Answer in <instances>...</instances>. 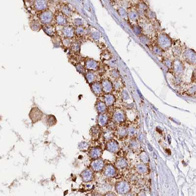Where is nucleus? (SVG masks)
Segmentation results:
<instances>
[{
    "label": "nucleus",
    "mask_w": 196,
    "mask_h": 196,
    "mask_svg": "<svg viewBox=\"0 0 196 196\" xmlns=\"http://www.w3.org/2000/svg\"><path fill=\"white\" fill-rule=\"evenodd\" d=\"M139 14L137 10L131 9L128 12V19L132 22H137L139 19Z\"/></svg>",
    "instance_id": "c85d7f7f"
},
{
    "label": "nucleus",
    "mask_w": 196,
    "mask_h": 196,
    "mask_svg": "<svg viewBox=\"0 0 196 196\" xmlns=\"http://www.w3.org/2000/svg\"><path fill=\"white\" fill-rule=\"evenodd\" d=\"M128 135L130 137H134L137 134L138 129L133 125H130L128 127Z\"/></svg>",
    "instance_id": "4c0bfd02"
},
{
    "label": "nucleus",
    "mask_w": 196,
    "mask_h": 196,
    "mask_svg": "<svg viewBox=\"0 0 196 196\" xmlns=\"http://www.w3.org/2000/svg\"><path fill=\"white\" fill-rule=\"evenodd\" d=\"M39 18L41 23L44 25H46L52 23L54 19V15L50 10H45L39 14Z\"/></svg>",
    "instance_id": "7ed1b4c3"
},
{
    "label": "nucleus",
    "mask_w": 196,
    "mask_h": 196,
    "mask_svg": "<svg viewBox=\"0 0 196 196\" xmlns=\"http://www.w3.org/2000/svg\"><path fill=\"white\" fill-rule=\"evenodd\" d=\"M181 76H174V84L175 85H179L181 83Z\"/></svg>",
    "instance_id": "864d4df0"
},
{
    "label": "nucleus",
    "mask_w": 196,
    "mask_h": 196,
    "mask_svg": "<svg viewBox=\"0 0 196 196\" xmlns=\"http://www.w3.org/2000/svg\"><path fill=\"white\" fill-rule=\"evenodd\" d=\"M101 83L102 87L103 92L104 93L110 94L114 90L113 84L109 79H103Z\"/></svg>",
    "instance_id": "ddd939ff"
},
{
    "label": "nucleus",
    "mask_w": 196,
    "mask_h": 196,
    "mask_svg": "<svg viewBox=\"0 0 196 196\" xmlns=\"http://www.w3.org/2000/svg\"><path fill=\"white\" fill-rule=\"evenodd\" d=\"M115 189L118 194L125 195L130 193L131 186L128 181L122 180L117 182L115 186Z\"/></svg>",
    "instance_id": "39448f33"
},
{
    "label": "nucleus",
    "mask_w": 196,
    "mask_h": 196,
    "mask_svg": "<svg viewBox=\"0 0 196 196\" xmlns=\"http://www.w3.org/2000/svg\"><path fill=\"white\" fill-rule=\"evenodd\" d=\"M71 49L73 52L78 53L80 51V44L78 42H74L71 46Z\"/></svg>",
    "instance_id": "de8ad7c7"
},
{
    "label": "nucleus",
    "mask_w": 196,
    "mask_h": 196,
    "mask_svg": "<svg viewBox=\"0 0 196 196\" xmlns=\"http://www.w3.org/2000/svg\"><path fill=\"white\" fill-rule=\"evenodd\" d=\"M92 38L94 40H98L100 37V35L98 32H94L92 35Z\"/></svg>",
    "instance_id": "6e6d98bb"
},
{
    "label": "nucleus",
    "mask_w": 196,
    "mask_h": 196,
    "mask_svg": "<svg viewBox=\"0 0 196 196\" xmlns=\"http://www.w3.org/2000/svg\"><path fill=\"white\" fill-rule=\"evenodd\" d=\"M112 192H108V193H107L106 194H105L106 196H115V195H116L115 194H111Z\"/></svg>",
    "instance_id": "bf43d9fd"
},
{
    "label": "nucleus",
    "mask_w": 196,
    "mask_h": 196,
    "mask_svg": "<svg viewBox=\"0 0 196 196\" xmlns=\"http://www.w3.org/2000/svg\"><path fill=\"white\" fill-rule=\"evenodd\" d=\"M43 30L45 33L46 34L50 37H54L56 33L55 27L50 24L44 26L42 27Z\"/></svg>",
    "instance_id": "b1692460"
},
{
    "label": "nucleus",
    "mask_w": 196,
    "mask_h": 196,
    "mask_svg": "<svg viewBox=\"0 0 196 196\" xmlns=\"http://www.w3.org/2000/svg\"><path fill=\"white\" fill-rule=\"evenodd\" d=\"M171 71L174 76H181L184 71V66L182 61L178 58H175L174 60H173V66Z\"/></svg>",
    "instance_id": "f03ea898"
},
{
    "label": "nucleus",
    "mask_w": 196,
    "mask_h": 196,
    "mask_svg": "<svg viewBox=\"0 0 196 196\" xmlns=\"http://www.w3.org/2000/svg\"><path fill=\"white\" fill-rule=\"evenodd\" d=\"M126 119H129L130 121L133 122L135 120L137 117V114L133 109H128L125 112Z\"/></svg>",
    "instance_id": "7c9ffc66"
},
{
    "label": "nucleus",
    "mask_w": 196,
    "mask_h": 196,
    "mask_svg": "<svg viewBox=\"0 0 196 196\" xmlns=\"http://www.w3.org/2000/svg\"><path fill=\"white\" fill-rule=\"evenodd\" d=\"M103 99L104 102L107 106H112L116 102V97L111 93L104 94Z\"/></svg>",
    "instance_id": "4be33fe9"
},
{
    "label": "nucleus",
    "mask_w": 196,
    "mask_h": 196,
    "mask_svg": "<svg viewBox=\"0 0 196 196\" xmlns=\"http://www.w3.org/2000/svg\"><path fill=\"white\" fill-rule=\"evenodd\" d=\"M40 22V21L38 20H33L30 24L31 28L32 30L35 32H37L40 30L42 27Z\"/></svg>",
    "instance_id": "f704fd0d"
},
{
    "label": "nucleus",
    "mask_w": 196,
    "mask_h": 196,
    "mask_svg": "<svg viewBox=\"0 0 196 196\" xmlns=\"http://www.w3.org/2000/svg\"><path fill=\"white\" fill-rule=\"evenodd\" d=\"M61 11L64 15L65 16H69L71 14V10L67 5H64L62 7Z\"/></svg>",
    "instance_id": "49530a36"
},
{
    "label": "nucleus",
    "mask_w": 196,
    "mask_h": 196,
    "mask_svg": "<svg viewBox=\"0 0 196 196\" xmlns=\"http://www.w3.org/2000/svg\"><path fill=\"white\" fill-rule=\"evenodd\" d=\"M91 87L92 92L96 96H99L103 92L101 83L98 82H94L92 83Z\"/></svg>",
    "instance_id": "6ab92c4d"
},
{
    "label": "nucleus",
    "mask_w": 196,
    "mask_h": 196,
    "mask_svg": "<svg viewBox=\"0 0 196 196\" xmlns=\"http://www.w3.org/2000/svg\"><path fill=\"white\" fill-rule=\"evenodd\" d=\"M75 34L77 35L82 36V35H83L85 34V28H84L82 26H81L77 27V28H76L75 30Z\"/></svg>",
    "instance_id": "09e8293b"
},
{
    "label": "nucleus",
    "mask_w": 196,
    "mask_h": 196,
    "mask_svg": "<svg viewBox=\"0 0 196 196\" xmlns=\"http://www.w3.org/2000/svg\"><path fill=\"white\" fill-rule=\"evenodd\" d=\"M196 92V86H192L191 87H190L189 89L187 91L188 94H194L195 92Z\"/></svg>",
    "instance_id": "5fc2aeb1"
},
{
    "label": "nucleus",
    "mask_w": 196,
    "mask_h": 196,
    "mask_svg": "<svg viewBox=\"0 0 196 196\" xmlns=\"http://www.w3.org/2000/svg\"><path fill=\"white\" fill-rule=\"evenodd\" d=\"M128 165V160L124 157L117 158L115 162V167L119 170L125 169Z\"/></svg>",
    "instance_id": "f3484780"
},
{
    "label": "nucleus",
    "mask_w": 196,
    "mask_h": 196,
    "mask_svg": "<svg viewBox=\"0 0 196 196\" xmlns=\"http://www.w3.org/2000/svg\"><path fill=\"white\" fill-rule=\"evenodd\" d=\"M139 158L142 163L146 164L149 162V157H148L147 154H146V153L144 151H142V153H140L139 155Z\"/></svg>",
    "instance_id": "a18cd8bd"
},
{
    "label": "nucleus",
    "mask_w": 196,
    "mask_h": 196,
    "mask_svg": "<svg viewBox=\"0 0 196 196\" xmlns=\"http://www.w3.org/2000/svg\"><path fill=\"white\" fill-rule=\"evenodd\" d=\"M115 132L111 128H108L106 129L103 132V137L104 140L106 141H110L113 140L115 136Z\"/></svg>",
    "instance_id": "bb28decb"
},
{
    "label": "nucleus",
    "mask_w": 196,
    "mask_h": 196,
    "mask_svg": "<svg viewBox=\"0 0 196 196\" xmlns=\"http://www.w3.org/2000/svg\"><path fill=\"white\" fill-rule=\"evenodd\" d=\"M113 122L117 124H122L126 119L125 112L121 108H117L113 114Z\"/></svg>",
    "instance_id": "20e7f679"
},
{
    "label": "nucleus",
    "mask_w": 196,
    "mask_h": 196,
    "mask_svg": "<svg viewBox=\"0 0 196 196\" xmlns=\"http://www.w3.org/2000/svg\"><path fill=\"white\" fill-rule=\"evenodd\" d=\"M183 59L186 62L190 64L196 63V54L192 50L188 49L183 52Z\"/></svg>",
    "instance_id": "423d86ee"
},
{
    "label": "nucleus",
    "mask_w": 196,
    "mask_h": 196,
    "mask_svg": "<svg viewBox=\"0 0 196 196\" xmlns=\"http://www.w3.org/2000/svg\"><path fill=\"white\" fill-rule=\"evenodd\" d=\"M115 135H116V137L119 140L125 139L128 135V127L124 125H122V124H119V125L116 129Z\"/></svg>",
    "instance_id": "0eeeda50"
},
{
    "label": "nucleus",
    "mask_w": 196,
    "mask_h": 196,
    "mask_svg": "<svg viewBox=\"0 0 196 196\" xmlns=\"http://www.w3.org/2000/svg\"><path fill=\"white\" fill-rule=\"evenodd\" d=\"M105 162L102 159H95L91 163V167L94 172H99L102 171L105 167Z\"/></svg>",
    "instance_id": "9b49d317"
},
{
    "label": "nucleus",
    "mask_w": 196,
    "mask_h": 196,
    "mask_svg": "<svg viewBox=\"0 0 196 196\" xmlns=\"http://www.w3.org/2000/svg\"><path fill=\"white\" fill-rule=\"evenodd\" d=\"M132 28L135 34L138 37H139L140 35H141L142 34V28L140 26L138 25H133Z\"/></svg>",
    "instance_id": "79ce46f5"
},
{
    "label": "nucleus",
    "mask_w": 196,
    "mask_h": 196,
    "mask_svg": "<svg viewBox=\"0 0 196 196\" xmlns=\"http://www.w3.org/2000/svg\"><path fill=\"white\" fill-rule=\"evenodd\" d=\"M81 177L83 181L85 182H89L92 181L94 178V174L92 170L87 169L83 171L81 174Z\"/></svg>",
    "instance_id": "2eb2a0df"
},
{
    "label": "nucleus",
    "mask_w": 196,
    "mask_h": 196,
    "mask_svg": "<svg viewBox=\"0 0 196 196\" xmlns=\"http://www.w3.org/2000/svg\"><path fill=\"white\" fill-rule=\"evenodd\" d=\"M109 117L105 114H99L97 117V122L98 125L100 127H104L107 125L109 122Z\"/></svg>",
    "instance_id": "412c9836"
},
{
    "label": "nucleus",
    "mask_w": 196,
    "mask_h": 196,
    "mask_svg": "<svg viewBox=\"0 0 196 196\" xmlns=\"http://www.w3.org/2000/svg\"><path fill=\"white\" fill-rule=\"evenodd\" d=\"M96 110L99 114H105L107 110V106L105 103L99 101L96 105Z\"/></svg>",
    "instance_id": "a878e982"
},
{
    "label": "nucleus",
    "mask_w": 196,
    "mask_h": 196,
    "mask_svg": "<svg viewBox=\"0 0 196 196\" xmlns=\"http://www.w3.org/2000/svg\"><path fill=\"white\" fill-rule=\"evenodd\" d=\"M172 47V52L173 56L175 57V58H179V57L182 53L181 45L179 44V42H176L174 44L173 43V46Z\"/></svg>",
    "instance_id": "a211bd4d"
},
{
    "label": "nucleus",
    "mask_w": 196,
    "mask_h": 196,
    "mask_svg": "<svg viewBox=\"0 0 196 196\" xmlns=\"http://www.w3.org/2000/svg\"><path fill=\"white\" fill-rule=\"evenodd\" d=\"M76 69L77 71L81 73V74H84L85 72V67L81 64H77L75 65Z\"/></svg>",
    "instance_id": "603ef678"
},
{
    "label": "nucleus",
    "mask_w": 196,
    "mask_h": 196,
    "mask_svg": "<svg viewBox=\"0 0 196 196\" xmlns=\"http://www.w3.org/2000/svg\"><path fill=\"white\" fill-rule=\"evenodd\" d=\"M103 174L107 178H114L117 174L116 167L112 164L107 165L103 169Z\"/></svg>",
    "instance_id": "1a4fd4ad"
},
{
    "label": "nucleus",
    "mask_w": 196,
    "mask_h": 196,
    "mask_svg": "<svg viewBox=\"0 0 196 196\" xmlns=\"http://www.w3.org/2000/svg\"><path fill=\"white\" fill-rule=\"evenodd\" d=\"M90 148V144L87 142H81L78 144V149L81 151H88Z\"/></svg>",
    "instance_id": "58836bf2"
},
{
    "label": "nucleus",
    "mask_w": 196,
    "mask_h": 196,
    "mask_svg": "<svg viewBox=\"0 0 196 196\" xmlns=\"http://www.w3.org/2000/svg\"><path fill=\"white\" fill-rule=\"evenodd\" d=\"M129 148L133 151H138L139 149V144L135 140H132L130 141L129 144Z\"/></svg>",
    "instance_id": "ea45409f"
},
{
    "label": "nucleus",
    "mask_w": 196,
    "mask_h": 196,
    "mask_svg": "<svg viewBox=\"0 0 196 196\" xmlns=\"http://www.w3.org/2000/svg\"><path fill=\"white\" fill-rule=\"evenodd\" d=\"M139 39L142 43L144 45L146 46H149L151 44V40L150 37H149L148 35H146L144 34H142L141 35H140Z\"/></svg>",
    "instance_id": "2f4dec72"
},
{
    "label": "nucleus",
    "mask_w": 196,
    "mask_h": 196,
    "mask_svg": "<svg viewBox=\"0 0 196 196\" xmlns=\"http://www.w3.org/2000/svg\"><path fill=\"white\" fill-rule=\"evenodd\" d=\"M113 84V87H114V90L116 92H119L121 90H122L123 89V83L121 80L120 79H116L115 80Z\"/></svg>",
    "instance_id": "72a5a7b5"
},
{
    "label": "nucleus",
    "mask_w": 196,
    "mask_h": 196,
    "mask_svg": "<svg viewBox=\"0 0 196 196\" xmlns=\"http://www.w3.org/2000/svg\"><path fill=\"white\" fill-rule=\"evenodd\" d=\"M99 62L94 59H89L86 60L85 64V69L92 71H96L99 69Z\"/></svg>",
    "instance_id": "6e6552de"
},
{
    "label": "nucleus",
    "mask_w": 196,
    "mask_h": 196,
    "mask_svg": "<svg viewBox=\"0 0 196 196\" xmlns=\"http://www.w3.org/2000/svg\"><path fill=\"white\" fill-rule=\"evenodd\" d=\"M48 5L45 0H36L35 2V8L38 12L46 10Z\"/></svg>",
    "instance_id": "aec40b11"
},
{
    "label": "nucleus",
    "mask_w": 196,
    "mask_h": 196,
    "mask_svg": "<svg viewBox=\"0 0 196 196\" xmlns=\"http://www.w3.org/2000/svg\"><path fill=\"white\" fill-rule=\"evenodd\" d=\"M157 44L163 50H167L172 47L173 41L172 39L165 33H161L157 37Z\"/></svg>",
    "instance_id": "f257e3e1"
},
{
    "label": "nucleus",
    "mask_w": 196,
    "mask_h": 196,
    "mask_svg": "<svg viewBox=\"0 0 196 196\" xmlns=\"http://www.w3.org/2000/svg\"><path fill=\"white\" fill-rule=\"evenodd\" d=\"M62 45L65 47H71L72 45V40L71 39L67 38V37H64L62 39Z\"/></svg>",
    "instance_id": "3c124183"
},
{
    "label": "nucleus",
    "mask_w": 196,
    "mask_h": 196,
    "mask_svg": "<svg viewBox=\"0 0 196 196\" xmlns=\"http://www.w3.org/2000/svg\"><path fill=\"white\" fill-rule=\"evenodd\" d=\"M121 96L122 100L124 101H126L130 99V96L129 93L125 89H122V90H121Z\"/></svg>",
    "instance_id": "c03bdc74"
},
{
    "label": "nucleus",
    "mask_w": 196,
    "mask_h": 196,
    "mask_svg": "<svg viewBox=\"0 0 196 196\" xmlns=\"http://www.w3.org/2000/svg\"><path fill=\"white\" fill-rule=\"evenodd\" d=\"M152 51L154 55H155L157 56H159V57L162 56L164 53V50L161 48V47L158 45L157 44L154 45L152 46Z\"/></svg>",
    "instance_id": "c9c22d12"
},
{
    "label": "nucleus",
    "mask_w": 196,
    "mask_h": 196,
    "mask_svg": "<svg viewBox=\"0 0 196 196\" xmlns=\"http://www.w3.org/2000/svg\"><path fill=\"white\" fill-rule=\"evenodd\" d=\"M135 170L138 174L141 176H144L147 174L149 169L146 164L141 163L136 165Z\"/></svg>",
    "instance_id": "5701e85b"
},
{
    "label": "nucleus",
    "mask_w": 196,
    "mask_h": 196,
    "mask_svg": "<svg viewBox=\"0 0 196 196\" xmlns=\"http://www.w3.org/2000/svg\"><path fill=\"white\" fill-rule=\"evenodd\" d=\"M62 34L64 37L72 39L74 37L75 32L73 27L71 26L65 25L62 28Z\"/></svg>",
    "instance_id": "dca6fc26"
},
{
    "label": "nucleus",
    "mask_w": 196,
    "mask_h": 196,
    "mask_svg": "<svg viewBox=\"0 0 196 196\" xmlns=\"http://www.w3.org/2000/svg\"><path fill=\"white\" fill-rule=\"evenodd\" d=\"M103 151L101 148L99 146H94L91 148L89 151V156L93 160L98 159L101 157Z\"/></svg>",
    "instance_id": "4468645a"
},
{
    "label": "nucleus",
    "mask_w": 196,
    "mask_h": 196,
    "mask_svg": "<svg viewBox=\"0 0 196 196\" xmlns=\"http://www.w3.org/2000/svg\"><path fill=\"white\" fill-rule=\"evenodd\" d=\"M110 74L111 77L115 80L120 78V74H119V71L117 69H112L110 72Z\"/></svg>",
    "instance_id": "37998d69"
},
{
    "label": "nucleus",
    "mask_w": 196,
    "mask_h": 196,
    "mask_svg": "<svg viewBox=\"0 0 196 196\" xmlns=\"http://www.w3.org/2000/svg\"><path fill=\"white\" fill-rule=\"evenodd\" d=\"M118 13L121 17V18H122L124 20H128V12H126V10L123 7H119L118 9Z\"/></svg>",
    "instance_id": "a19ab883"
},
{
    "label": "nucleus",
    "mask_w": 196,
    "mask_h": 196,
    "mask_svg": "<svg viewBox=\"0 0 196 196\" xmlns=\"http://www.w3.org/2000/svg\"><path fill=\"white\" fill-rule=\"evenodd\" d=\"M43 117V113L37 108H33L30 113V117L33 122L35 123L40 121Z\"/></svg>",
    "instance_id": "9d476101"
},
{
    "label": "nucleus",
    "mask_w": 196,
    "mask_h": 196,
    "mask_svg": "<svg viewBox=\"0 0 196 196\" xmlns=\"http://www.w3.org/2000/svg\"><path fill=\"white\" fill-rule=\"evenodd\" d=\"M74 23L75 24V25L77 26V27L81 26H82V21L81 20V19H76L74 20Z\"/></svg>",
    "instance_id": "4d7b16f0"
},
{
    "label": "nucleus",
    "mask_w": 196,
    "mask_h": 196,
    "mask_svg": "<svg viewBox=\"0 0 196 196\" xmlns=\"http://www.w3.org/2000/svg\"><path fill=\"white\" fill-rule=\"evenodd\" d=\"M85 77L87 83H89V84H92L95 82L96 78V76L94 71H89L85 73Z\"/></svg>",
    "instance_id": "c756f323"
},
{
    "label": "nucleus",
    "mask_w": 196,
    "mask_h": 196,
    "mask_svg": "<svg viewBox=\"0 0 196 196\" xmlns=\"http://www.w3.org/2000/svg\"><path fill=\"white\" fill-rule=\"evenodd\" d=\"M145 16L149 20H153L156 19V14L154 12H152L151 10H148L145 14Z\"/></svg>",
    "instance_id": "8fccbe9b"
},
{
    "label": "nucleus",
    "mask_w": 196,
    "mask_h": 196,
    "mask_svg": "<svg viewBox=\"0 0 196 196\" xmlns=\"http://www.w3.org/2000/svg\"><path fill=\"white\" fill-rule=\"evenodd\" d=\"M106 148L109 152L113 153H115L119 151V144L117 142L111 140L110 141H108L106 144Z\"/></svg>",
    "instance_id": "f8f14e48"
},
{
    "label": "nucleus",
    "mask_w": 196,
    "mask_h": 196,
    "mask_svg": "<svg viewBox=\"0 0 196 196\" xmlns=\"http://www.w3.org/2000/svg\"><path fill=\"white\" fill-rule=\"evenodd\" d=\"M55 22L58 25L64 26L67 24V19L63 14H59L56 16Z\"/></svg>",
    "instance_id": "cd10ccee"
},
{
    "label": "nucleus",
    "mask_w": 196,
    "mask_h": 196,
    "mask_svg": "<svg viewBox=\"0 0 196 196\" xmlns=\"http://www.w3.org/2000/svg\"><path fill=\"white\" fill-rule=\"evenodd\" d=\"M110 65L111 67H114L116 65V60H110Z\"/></svg>",
    "instance_id": "13d9d810"
},
{
    "label": "nucleus",
    "mask_w": 196,
    "mask_h": 196,
    "mask_svg": "<svg viewBox=\"0 0 196 196\" xmlns=\"http://www.w3.org/2000/svg\"><path fill=\"white\" fill-rule=\"evenodd\" d=\"M112 59V55L109 51L104 50L101 54V59L103 61L110 60Z\"/></svg>",
    "instance_id": "e433bc0d"
},
{
    "label": "nucleus",
    "mask_w": 196,
    "mask_h": 196,
    "mask_svg": "<svg viewBox=\"0 0 196 196\" xmlns=\"http://www.w3.org/2000/svg\"><path fill=\"white\" fill-rule=\"evenodd\" d=\"M162 62L167 68L171 70L173 66V60L169 57H165L162 59Z\"/></svg>",
    "instance_id": "473e14b6"
},
{
    "label": "nucleus",
    "mask_w": 196,
    "mask_h": 196,
    "mask_svg": "<svg viewBox=\"0 0 196 196\" xmlns=\"http://www.w3.org/2000/svg\"><path fill=\"white\" fill-rule=\"evenodd\" d=\"M100 126L99 125H95L92 126L90 130V134L94 140H97L99 138L100 135Z\"/></svg>",
    "instance_id": "393cba45"
}]
</instances>
